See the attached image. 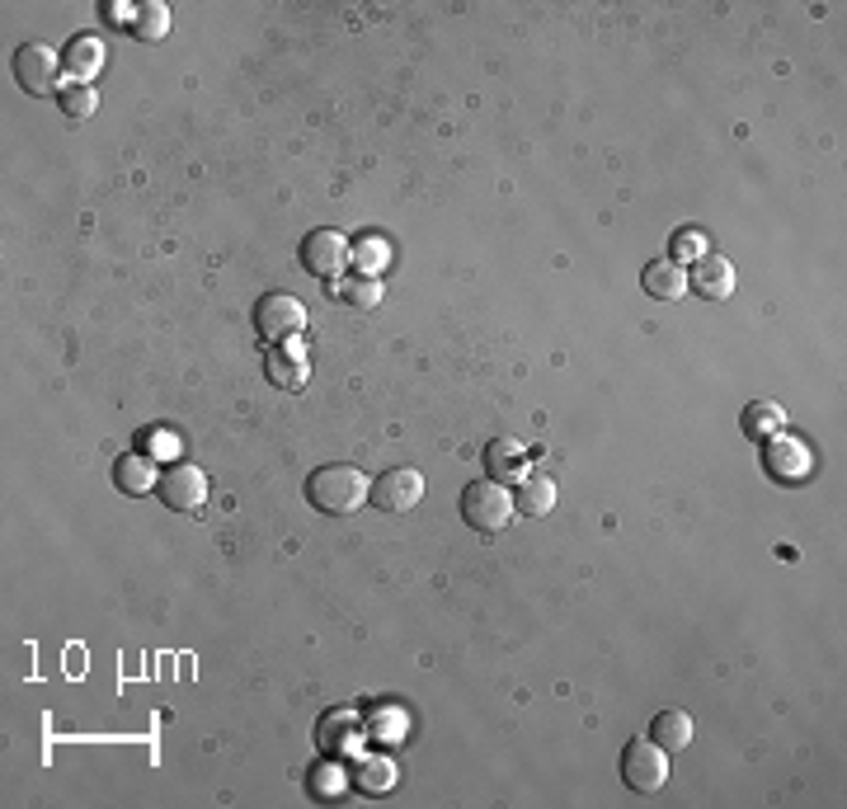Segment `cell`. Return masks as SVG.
Returning <instances> with one entry per match:
<instances>
[{
    "label": "cell",
    "mask_w": 847,
    "mask_h": 809,
    "mask_svg": "<svg viewBox=\"0 0 847 809\" xmlns=\"http://www.w3.org/2000/svg\"><path fill=\"white\" fill-rule=\"evenodd\" d=\"M518 509H523L527 518H546L556 509V481L552 475H527L523 485H518Z\"/></svg>",
    "instance_id": "obj_17"
},
{
    "label": "cell",
    "mask_w": 847,
    "mask_h": 809,
    "mask_svg": "<svg viewBox=\"0 0 847 809\" xmlns=\"http://www.w3.org/2000/svg\"><path fill=\"white\" fill-rule=\"evenodd\" d=\"M669 255H673V264H697L706 255V235L701 231H678L673 235V245H669Z\"/></svg>",
    "instance_id": "obj_23"
},
{
    "label": "cell",
    "mask_w": 847,
    "mask_h": 809,
    "mask_svg": "<svg viewBox=\"0 0 847 809\" xmlns=\"http://www.w3.org/2000/svg\"><path fill=\"white\" fill-rule=\"evenodd\" d=\"M61 67H67L76 81H90V76H100L104 71V43L100 38H71L67 43V53H61Z\"/></svg>",
    "instance_id": "obj_16"
},
{
    "label": "cell",
    "mask_w": 847,
    "mask_h": 809,
    "mask_svg": "<svg viewBox=\"0 0 847 809\" xmlns=\"http://www.w3.org/2000/svg\"><path fill=\"white\" fill-rule=\"evenodd\" d=\"M329 297L349 301V307H358V311H372L376 301H382V282H376V278H349V282H335Z\"/></svg>",
    "instance_id": "obj_21"
},
{
    "label": "cell",
    "mask_w": 847,
    "mask_h": 809,
    "mask_svg": "<svg viewBox=\"0 0 847 809\" xmlns=\"http://www.w3.org/2000/svg\"><path fill=\"white\" fill-rule=\"evenodd\" d=\"M349 264H353V245H349V235H344V231L321 227V231H311L302 241V268H306V274L335 282Z\"/></svg>",
    "instance_id": "obj_7"
},
{
    "label": "cell",
    "mask_w": 847,
    "mask_h": 809,
    "mask_svg": "<svg viewBox=\"0 0 847 809\" xmlns=\"http://www.w3.org/2000/svg\"><path fill=\"white\" fill-rule=\"evenodd\" d=\"M758 448H763V471L773 475V481H781V485H800L810 475V466H814L810 448L800 438H791V434H773L767 442H758Z\"/></svg>",
    "instance_id": "obj_8"
},
{
    "label": "cell",
    "mask_w": 847,
    "mask_h": 809,
    "mask_svg": "<svg viewBox=\"0 0 847 809\" xmlns=\"http://www.w3.org/2000/svg\"><path fill=\"white\" fill-rule=\"evenodd\" d=\"M255 330L269 344H282V339H297L306 330V311L302 301L288 297V292H264L255 301Z\"/></svg>",
    "instance_id": "obj_6"
},
{
    "label": "cell",
    "mask_w": 847,
    "mask_h": 809,
    "mask_svg": "<svg viewBox=\"0 0 847 809\" xmlns=\"http://www.w3.org/2000/svg\"><path fill=\"white\" fill-rule=\"evenodd\" d=\"M781 424H787V415H781V405H773V401H753L740 415V428L753 442H767L773 434H781Z\"/></svg>",
    "instance_id": "obj_18"
},
{
    "label": "cell",
    "mask_w": 847,
    "mask_h": 809,
    "mask_svg": "<svg viewBox=\"0 0 847 809\" xmlns=\"http://www.w3.org/2000/svg\"><path fill=\"white\" fill-rule=\"evenodd\" d=\"M179 448H184V442H179V434H175V428H147V434H141V452H147L151 462H155V456H165V462H175V456H179Z\"/></svg>",
    "instance_id": "obj_22"
},
{
    "label": "cell",
    "mask_w": 847,
    "mask_h": 809,
    "mask_svg": "<svg viewBox=\"0 0 847 809\" xmlns=\"http://www.w3.org/2000/svg\"><path fill=\"white\" fill-rule=\"evenodd\" d=\"M650 743H659L664 753H678L693 743V720H687V710H659V716L650 720Z\"/></svg>",
    "instance_id": "obj_14"
},
{
    "label": "cell",
    "mask_w": 847,
    "mask_h": 809,
    "mask_svg": "<svg viewBox=\"0 0 847 809\" xmlns=\"http://www.w3.org/2000/svg\"><path fill=\"white\" fill-rule=\"evenodd\" d=\"M114 485L123 495H151V489L161 485V471H155V462L147 452H128L114 462Z\"/></svg>",
    "instance_id": "obj_12"
},
{
    "label": "cell",
    "mask_w": 847,
    "mask_h": 809,
    "mask_svg": "<svg viewBox=\"0 0 847 809\" xmlns=\"http://www.w3.org/2000/svg\"><path fill=\"white\" fill-rule=\"evenodd\" d=\"M368 475L358 471V466H344V462H335V466H321V471H311V481H306V504L316 513H325V518H349L358 504L368 499Z\"/></svg>",
    "instance_id": "obj_1"
},
{
    "label": "cell",
    "mask_w": 847,
    "mask_h": 809,
    "mask_svg": "<svg viewBox=\"0 0 847 809\" xmlns=\"http://www.w3.org/2000/svg\"><path fill=\"white\" fill-rule=\"evenodd\" d=\"M368 499H372L386 518L415 513L419 504H424V475H419V471H410V466H396V471L376 475V481L368 485Z\"/></svg>",
    "instance_id": "obj_5"
},
{
    "label": "cell",
    "mask_w": 847,
    "mask_h": 809,
    "mask_svg": "<svg viewBox=\"0 0 847 809\" xmlns=\"http://www.w3.org/2000/svg\"><path fill=\"white\" fill-rule=\"evenodd\" d=\"M128 28H132L141 43H161L170 34V10L161 5V0H147V5L132 10V24Z\"/></svg>",
    "instance_id": "obj_20"
},
{
    "label": "cell",
    "mask_w": 847,
    "mask_h": 809,
    "mask_svg": "<svg viewBox=\"0 0 847 809\" xmlns=\"http://www.w3.org/2000/svg\"><path fill=\"white\" fill-rule=\"evenodd\" d=\"M391 782H396V772H391L386 763H368L363 767V786L368 790H391Z\"/></svg>",
    "instance_id": "obj_26"
},
{
    "label": "cell",
    "mask_w": 847,
    "mask_h": 809,
    "mask_svg": "<svg viewBox=\"0 0 847 809\" xmlns=\"http://www.w3.org/2000/svg\"><path fill=\"white\" fill-rule=\"evenodd\" d=\"M622 782L631 790H640V796H654V790L669 782V753L659 749V743H650V735L631 739L622 749Z\"/></svg>",
    "instance_id": "obj_3"
},
{
    "label": "cell",
    "mask_w": 847,
    "mask_h": 809,
    "mask_svg": "<svg viewBox=\"0 0 847 809\" xmlns=\"http://www.w3.org/2000/svg\"><path fill=\"white\" fill-rule=\"evenodd\" d=\"M61 71H67V67H61V57L47 43H24L20 53H14V81H20L24 94H34V100L57 94Z\"/></svg>",
    "instance_id": "obj_4"
},
{
    "label": "cell",
    "mask_w": 847,
    "mask_h": 809,
    "mask_svg": "<svg viewBox=\"0 0 847 809\" xmlns=\"http://www.w3.org/2000/svg\"><path fill=\"white\" fill-rule=\"evenodd\" d=\"M94 104H100V100H94V90H90V85H71L67 94H61V108H67L71 118H90V114H94Z\"/></svg>",
    "instance_id": "obj_24"
},
{
    "label": "cell",
    "mask_w": 847,
    "mask_h": 809,
    "mask_svg": "<svg viewBox=\"0 0 847 809\" xmlns=\"http://www.w3.org/2000/svg\"><path fill=\"white\" fill-rule=\"evenodd\" d=\"M386 259H391V255L382 250V241H368V245H358V250H353V264L363 268V278H372V274H376V268H382Z\"/></svg>",
    "instance_id": "obj_25"
},
{
    "label": "cell",
    "mask_w": 847,
    "mask_h": 809,
    "mask_svg": "<svg viewBox=\"0 0 847 809\" xmlns=\"http://www.w3.org/2000/svg\"><path fill=\"white\" fill-rule=\"evenodd\" d=\"M462 518H466V528H476L485 536L504 532L513 522V495L499 481H471L462 489Z\"/></svg>",
    "instance_id": "obj_2"
},
{
    "label": "cell",
    "mask_w": 847,
    "mask_h": 809,
    "mask_svg": "<svg viewBox=\"0 0 847 809\" xmlns=\"http://www.w3.org/2000/svg\"><path fill=\"white\" fill-rule=\"evenodd\" d=\"M161 499H165V509H175V513H198L202 509V499H208V475H202L198 466H188V462H175L170 471H161Z\"/></svg>",
    "instance_id": "obj_9"
},
{
    "label": "cell",
    "mask_w": 847,
    "mask_h": 809,
    "mask_svg": "<svg viewBox=\"0 0 847 809\" xmlns=\"http://www.w3.org/2000/svg\"><path fill=\"white\" fill-rule=\"evenodd\" d=\"M264 377H269L278 391H302L306 377H311V368L297 354H269V362H264Z\"/></svg>",
    "instance_id": "obj_19"
},
{
    "label": "cell",
    "mask_w": 847,
    "mask_h": 809,
    "mask_svg": "<svg viewBox=\"0 0 847 809\" xmlns=\"http://www.w3.org/2000/svg\"><path fill=\"white\" fill-rule=\"evenodd\" d=\"M640 288L654 301H678V297H687V268L673 264V259H650L646 274H640Z\"/></svg>",
    "instance_id": "obj_13"
},
{
    "label": "cell",
    "mask_w": 847,
    "mask_h": 809,
    "mask_svg": "<svg viewBox=\"0 0 847 809\" xmlns=\"http://www.w3.org/2000/svg\"><path fill=\"white\" fill-rule=\"evenodd\" d=\"M485 466H490L495 481H527V452L513 438H495L485 448Z\"/></svg>",
    "instance_id": "obj_15"
},
{
    "label": "cell",
    "mask_w": 847,
    "mask_h": 809,
    "mask_svg": "<svg viewBox=\"0 0 847 809\" xmlns=\"http://www.w3.org/2000/svg\"><path fill=\"white\" fill-rule=\"evenodd\" d=\"M316 796H339V772H335V767H321V776H316Z\"/></svg>",
    "instance_id": "obj_27"
},
{
    "label": "cell",
    "mask_w": 847,
    "mask_h": 809,
    "mask_svg": "<svg viewBox=\"0 0 847 809\" xmlns=\"http://www.w3.org/2000/svg\"><path fill=\"white\" fill-rule=\"evenodd\" d=\"M687 288H693L697 297H706V301H726L734 292V268H730V259L701 255L693 264V274H687Z\"/></svg>",
    "instance_id": "obj_10"
},
{
    "label": "cell",
    "mask_w": 847,
    "mask_h": 809,
    "mask_svg": "<svg viewBox=\"0 0 847 809\" xmlns=\"http://www.w3.org/2000/svg\"><path fill=\"white\" fill-rule=\"evenodd\" d=\"M353 735H358V716L349 706H335V710H325V716L316 720V743H321L325 758H339L353 743Z\"/></svg>",
    "instance_id": "obj_11"
}]
</instances>
